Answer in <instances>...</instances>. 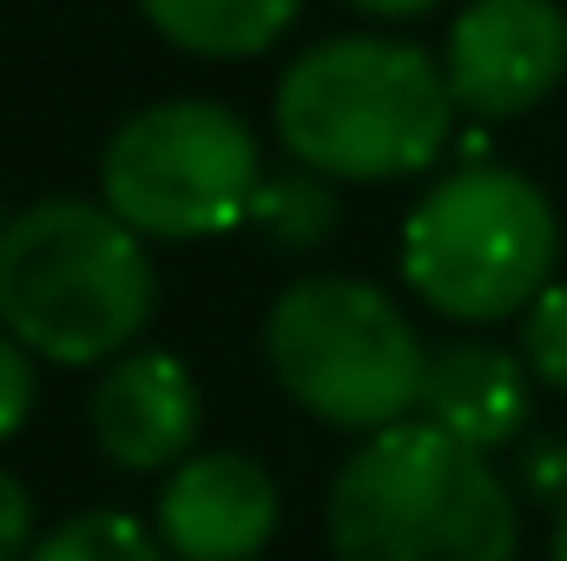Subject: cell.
<instances>
[{
    "label": "cell",
    "instance_id": "obj_1",
    "mask_svg": "<svg viewBox=\"0 0 567 561\" xmlns=\"http://www.w3.org/2000/svg\"><path fill=\"white\" fill-rule=\"evenodd\" d=\"M323 516L337 561H515L522 542L495 456L429 417L363 436Z\"/></svg>",
    "mask_w": 567,
    "mask_h": 561
},
{
    "label": "cell",
    "instance_id": "obj_2",
    "mask_svg": "<svg viewBox=\"0 0 567 561\" xmlns=\"http://www.w3.org/2000/svg\"><path fill=\"white\" fill-rule=\"evenodd\" d=\"M449 73L410 40L343 33L297 53L278 80V140L297 165L337 185L429 172L455 133Z\"/></svg>",
    "mask_w": 567,
    "mask_h": 561
},
{
    "label": "cell",
    "instance_id": "obj_3",
    "mask_svg": "<svg viewBox=\"0 0 567 561\" xmlns=\"http://www.w3.org/2000/svg\"><path fill=\"white\" fill-rule=\"evenodd\" d=\"M158 304L145 238L100 198H40L0 225V324L47 364H113Z\"/></svg>",
    "mask_w": 567,
    "mask_h": 561
},
{
    "label": "cell",
    "instance_id": "obj_4",
    "mask_svg": "<svg viewBox=\"0 0 567 561\" xmlns=\"http://www.w3.org/2000/svg\"><path fill=\"white\" fill-rule=\"evenodd\" d=\"M271 377L297 410L330 429L377 436L403 417H423L429 350L416 324L370 278H297L265 317Z\"/></svg>",
    "mask_w": 567,
    "mask_h": 561
},
{
    "label": "cell",
    "instance_id": "obj_5",
    "mask_svg": "<svg viewBox=\"0 0 567 561\" xmlns=\"http://www.w3.org/2000/svg\"><path fill=\"white\" fill-rule=\"evenodd\" d=\"M561 225L535 178L475 159L435 178L403 218V278L449 324L522 317L555 272Z\"/></svg>",
    "mask_w": 567,
    "mask_h": 561
},
{
    "label": "cell",
    "instance_id": "obj_6",
    "mask_svg": "<svg viewBox=\"0 0 567 561\" xmlns=\"http://www.w3.org/2000/svg\"><path fill=\"white\" fill-rule=\"evenodd\" d=\"M265 165L251 126L218 100H158L133 113L100 159V198L140 238H212L251 218Z\"/></svg>",
    "mask_w": 567,
    "mask_h": 561
},
{
    "label": "cell",
    "instance_id": "obj_7",
    "mask_svg": "<svg viewBox=\"0 0 567 561\" xmlns=\"http://www.w3.org/2000/svg\"><path fill=\"white\" fill-rule=\"evenodd\" d=\"M449 93L468 120H522L567 73V13L555 0H468L442 47Z\"/></svg>",
    "mask_w": 567,
    "mask_h": 561
},
{
    "label": "cell",
    "instance_id": "obj_8",
    "mask_svg": "<svg viewBox=\"0 0 567 561\" xmlns=\"http://www.w3.org/2000/svg\"><path fill=\"white\" fill-rule=\"evenodd\" d=\"M278 536V482L245 449H205L158 489V542L172 561H258Z\"/></svg>",
    "mask_w": 567,
    "mask_h": 561
},
{
    "label": "cell",
    "instance_id": "obj_9",
    "mask_svg": "<svg viewBox=\"0 0 567 561\" xmlns=\"http://www.w3.org/2000/svg\"><path fill=\"white\" fill-rule=\"evenodd\" d=\"M198 384L172 350H126L106 364V377L86 397L93 442L106 449L113 469L158 476L178 469L198 442Z\"/></svg>",
    "mask_w": 567,
    "mask_h": 561
},
{
    "label": "cell",
    "instance_id": "obj_10",
    "mask_svg": "<svg viewBox=\"0 0 567 561\" xmlns=\"http://www.w3.org/2000/svg\"><path fill=\"white\" fill-rule=\"evenodd\" d=\"M423 417L495 456L535 422V370L502 344H449L429 357Z\"/></svg>",
    "mask_w": 567,
    "mask_h": 561
},
{
    "label": "cell",
    "instance_id": "obj_11",
    "mask_svg": "<svg viewBox=\"0 0 567 561\" xmlns=\"http://www.w3.org/2000/svg\"><path fill=\"white\" fill-rule=\"evenodd\" d=\"M158 40L198 60H251L278 47L303 0H140Z\"/></svg>",
    "mask_w": 567,
    "mask_h": 561
},
{
    "label": "cell",
    "instance_id": "obj_12",
    "mask_svg": "<svg viewBox=\"0 0 567 561\" xmlns=\"http://www.w3.org/2000/svg\"><path fill=\"white\" fill-rule=\"evenodd\" d=\"M330 185H337V178H323V172H310V165L278 172V178H258L245 225H258V238L278 245V252H317V245H330V232H337V218H343Z\"/></svg>",
    "mask_w": 567,
    "mask_h": 561
},
{
    "label": "cell",
    "instance_id": "obj_13",
    "mask_svg": "<svg viewBox=\"0 0 567 561\" xmlns=\"http://www.w3.org/2000/svg\"><path fill=\"white\" fill-rule=\"evenodd\" d=\"M27 561H172V549L158 536H145L133 516L86 509V516H66L53 536H40Z\"/></svg>",
    "mask_w": 567,
    "mask_h": 561
},
{
    "label": "cell",
    "instance_id": "obj_14",
    "mask_svg": "<svg viewBox=\"0 0 567 561\" xmlns=\"http://www.w3.org/2000/svg\"><path fill=\"white\" fill-rule=\"evenodd\" d=\"M522 364L535 370L542 390H561L567 397V284H548L522 310Z\"/></svg>",
    "mask_w": 567,
    "mask_h": 561
},
{
    "label": "cell",
    "instance_id": "obj_15",
    "mask_svg": "<svg viewBox=\"0 0 567 561\" xmlns=\"http://www.w3.org/2000/svg\"><path fill=\"white\" fill-rule=\"evenodd\" d=\"M27 417H33V350L0 324V442L20 436Z\"/></svg>",
    "mask_w": 567,
    "mask_h": 561
},
{
    "label": "cell",
    "instance_id": "obj_16",
    "mask_svg": "<svg viewBox=\"0 0 567 561\" xmlns=\"http://www.w3.org/2000/svg\"><path fill=\"white\" fill-rule=\"evenodd\" d=\"M522 489L535 502H567V442L542 436V442L522 449Z\"/></svg>",
    "mask_w": 567,
    "mask_h": 561
},
{
    "label": "cell",
    "instance_id": "obj_17",
    "mask_svg": "<svg viewBox=\"0 0 567 561\" xmlns=\"http://www.w3.org/2000/svg\"><path fill=\"white\" fill-rule=\"evenodd\" d=\"M40 536H33V502H27V489L0 469V561H27Z\"/></svg>",
    "mask_w": 567,
    "mask_h": 561
},
{
    "label": "cell",
    "instance_id": "obj_18",
    "mask_svg": "<svg viewBox=\"0 0 567 561\" xmlns=\"http://www.w3.org/2000/svg\"><path fill=\"white\" fill-rule=\"evenodd\" d=\"M343 7H357V13H377V20H416V13L442 7V0H343Z\"/></svg>",
    "mask_w": 567,
    "mask_h": 561
},
{
    "label": "cell",
    "instance_id": "obj_19",
    "mask_svg": "<svg viewBox=\"0 0 567 561\" xmlns=\"http://www.w3.org/2000/svg\"><path fill=\"white\" fill-rule=\"evenodd\" d=\"M555 561H567V502H561V516H555Z\"/></svg>",
    "mask_w": 567,
    "mask_h": 561
},
{
    "label": "cell",
    "instance_id": "obj_20",
    "mask_svg": "<svg viewBox=\"0 0 567 561\" xmlns=\"http://www.w3.org/2000/svg\"><path fill=\"white\" fill-rule=\"evenodd\" d=\"M0 225H7V218H0Z\"/></svg>",
    "mask_w": 567,
    "mask_h": 561
}]
</instances>
